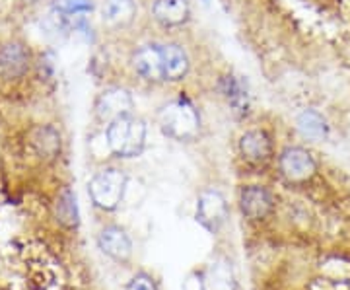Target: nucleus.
Listing matches in <instances>:
<instances>
[{
    "mask_svg": "<svg viewBox=\"0 0 350 290\" xmlns=\"http://www.w3.org/2000/svg\"><path fill=\"white\" fill-rule=\"evenodd\" d=\"M220 94L232 107V111L238 115H245L250 111V88L247 82L241 76L226 75L220 78Z\"/></svg>",
    "mask_w": 350,
    "mask_h": 290,
    "instance_id": "9d476101",
    "label": "nucleus"
},
{
    "mask_svg": "<svg viewBox=\"0 0 350 290\" xmlns=\"http://www.w3.org/2000/svg\"><path fill=\"white\" fill-rule=\"evenodd\" d=\"M27 2H39V0H27Z\"/></svg>",
    "mask_w": 350,
    "mask_h": 290,
    "instance_id": "412c9836",
    "label": "nucleus"
},
{
    "mask_svg": "<svg viewBox=\"0 0 350 290\" xmlns=\"http://www.w3.org/2000/svg\"><path fill=\"white\" fill-rule=\"evenodd\" d=\"M126 187V176L117 168L101 170L90 181V197L103 211H113L119 207Z\"/></svg>",
    "mask_w": 350,
    "mask_h": 290,
    "instance_id": "7ed1b4c3",
    "label": "nucleus"
},
{
    "mask_svg": "<svg viewBox=\"0 0 350 290\" xmlns=\"http://www.w3.org/2000/svg\"><path fill=\"white\" fill-rule=\"evenodd\" d=\"M226 216H228V205L224 197L218 191H204L197 202V220L200 224L211 232H216L224 224Z\"/></svg>",
    "mask_w": 350,
    "mask_h": 290,
    "instance_id": "423d86ee",
    "label": "nucleus"
},
{
    "mask_svg": "<svg viewBox=\"0 0 350 290\" xmlns=\"http://www.w3.org/2000/svg\"><path fill=\"white\" fill-rule=\"evenodd\" d=\"M239 205H241V213L251 218V220H261L265 216L271 215L275 199L269 191L259 185H250L243 187L239 195Z\"/></svg>",
    "mask_w": 350,
    "mask_h": 290,
    "instance_id": "6e6552de",
    "label": "nucleus"
},
{
    "mask_svg": "<svg viewBox=\"0 0 350 290\" xmlns=\"http://www.w3.org/2000/svg\"><path fill=\"white\" fill-rule=\"evenodd\" d=\"M101 16L109 24L125 25L133 22V18L137 16V4L135 0H105Z\"/></svg>",
    "mask_w": 350,
    "mask_h": 290,
    "instance_id": "dca6fc26",
    "label": "nucleus"
},
{
    "mask_svg": "<svg viewBox=\"0 0 350 290\" xmlns=\"http://www.w3.org/2000/svg\"><path fill=\"white\" fill-rule=\"evenodd\" d=\"M152 14L156 22L163 27H177L189 20L191 6L187 0H156L152 6Z\"/></svg>",
    "mask_w": 350,
    "mask_h": 290,
    "instance_id": "4468645a",
    "label": "nucleus"
},
{
    "mask_svg": "<svg viewBox=\"0 0 350 290\" xmlns=\"http://www.w3.org/2000/svg\"><path fill=\"white\" fill-rule=\"evenodd\" d=\"M33 144L38 146L39 154L45 156H55L61 150V137L53 127H39L33 137Z\"/></svg>",
    "mask_w": 350,
    "mask_h": 290,
    "instance_id": "6ab92c4d",
    "label": "nucleus"
},
{
    "mask_svg": "<svg viewBox=\"0 0 350 290\" xmlns=\"http://www.w3.org/2000/svg\"><path fill=\"white\" fill-rule=\"evenodd\" d=\"M133 66L144 80L163 82V53L162 45L150 43L133 55Z\"/></svg>",
    "mask_w": 350,
    "mask_h": 290,
    "instance_id": "0eeeda50",
    "label": "nucleus"
},
{
    "mask_svg": "<svg viewBox=\"0 0 350 290\" xmlns=\"http://www.w3.org/2000/svg\"><path fill=\"white\" fill-rule=\"evenodd\" d=\"M98 243H100L101 252L109 255L115 261H126L131 257V253H133V241L126 236L125 230L117 226L101 230Z\"/></svg>",
    "mask_w": 350,
    "mask_h": 290,
    "instance_id": "f8f14e48",
    "label": "nucleus"
},
{
    "mask_svg": "<svg viewBox=\"0 0 350 290\" xmlns=\"http://www.w3.org/2000/svg\"><path fill=\"white\" fill-rule=\"evenodd\" d=\"M278 166L282 176L292 183H301L315 176L317 162L312 156V152L301 148V146H288L282 150L278 158Z\"/></svg>",
    "mask_w": 350,
    "mask_h": 290,
    "instance_id": "20e7f679",
    "label": "nucleus"
},
{
    "mask_svg": "<svg viewBox=\"0 0 350 290\" xmlns=\"http://www.w3.org/2000/svg\"><path fill=\"white\" fill-rule=\"evenodd\" d=\"M163 53V82H179L187 76L191 68L187 51L175 43L162 45Z\"/></svg>",
    "mask_w": 350,
    "mask_h": 290,
    "instance_id": "ddd939ff",
    "label": "nucleus"
},
{
    "mask_svg": "<svg viewBox=\"0 0 350 290\" xmlns=\"http://www.w3.org/2000/svg\"><path fill=\"white\" fill-rule=\"evenodd\" d=\"M126 290H158V289H156V285H154V280H152L150 277H146V275H137V277L129 282Z\"/></svg>",
    "mask_w": 350,
    "mask_h": 290,
    "instance_id": "aec40b11",
    "label": "nucleus"
},
{
    "mask_svg": "<svg viewBox=\"0 0 350 290\" xmlns=\"http://www.w3.org/2000/svg\"><path fill=\"white\" fill-rule=\"evenodd\" d=\"M239 152L241 156L247 160V162H253V164H262L271 158L273 154V142H271V137L265 133V131H247L241 139H239Z\"/></svg>",
    "mask_w": 350,
    "mask_h": 290,
    "instance_id": "9b49d317",
    "label": "nucleus"
},
{
    "mask_svg": "<svg viewBox=\"0 0 350 290\" xmlns=\"http://www.w3.org/2000/svg\"><path fill=\"white\" fill-rule=\"evenodd\" d=\"M135 107V101L131 92L125 88H107L101 92L96 100V114L103 121H109L121 117V115H129Z\"/></svg>",
    "mask_w": 350,
    "mask_h": 290,
    "instance_id": "39448f33",
    "label": "nucleus"
},
{
    "mask_svg": "<svg viewBox=\"0 0 350 290\" xmlns=\"http://www.w3.org/2000/svg\"><path fill=\"white\" fill-rule=\"evenodd\" d=\"M105 139L109 150L119 158H135L144 150L146 125L135 115H121L107 125Z\"/></svg>",
    "mask_w": 350,
    "mask_h": 290,
    "instance_id": "f257e3e1",
    "label": "nucleus"
},
{
    "mask_svg": "<svg viewBox=\"0 0 350 290\" xmlns=\"http://www.w3.org/2000/svg\"><path fill=\"white\" fill-rule=\"evenodd\" d=\"M298 129L304 137L313 140H323L329 137V125H327V119L319 111L315 109H304L298 115Z\"/></svg>",
    "mask_w": 350,
    "mask_h": 290,
    "instance_id": "f3484780",
    "label": "nucleus"
},
{
    "mask_svg": "<svg viewBox=\"0 0 350 290\" xmlns=\"http://www.w3.org/2000/svg\"><path fill=\"white\" fill-rule=\"evenodd\" d=\"M27 66H29V53L22 43H4L0 47V76L4 80L22 78Z\"/></svg>",
    "mask_w": 350,
    "mask_h": 290,
    "instance_id": "1a4fd4ad",
    "label": "nucleus"
},
{
    "mask_svg": "<svg viewBox=\"0 0 350 290\" xmlns=\"http://www.w3.org/2000/svg\"><path fill=\"white\" fill-rule=\"evenodd\" d=\"M202 287L204 290H236V277L230 263L226 261H214L202 275Z\"/></svg>",
    "mask_w": 350,
    "mask_h": 290,
    "instance_id": "2eb2a0df",
    "label": "nucleus"
},
{
    "mask_svg": "<svg viewBox=\"0 0 350 290\" xmlns=\"http://www.w3.org/2000/svg\"><path fill=\"white\" fill-rule=\"evenodd\" d=\"M57 218L61 224L68 228H75L78 224V205H76V195L70 189H64L63 195L57 202Z\"/></svg>",
    "mask_w": 350,
    "mask_h": 290,
    "instance_id": "a211bd4d",
    "label": "nucleus"
},
{
    "mask_svg": "<svg viewBox=\"0 0 350 290\" xmlns=\"http://www.w3.org/2000/svg\"><path fill=\"white\" fill-rule=\"evenodd\" d=\"M160 127L163 135L175 140H189L199 133L200 117L195 105L185 98L167 103L160 114Z\"/></svg>",
    "mask_w": 350,
    "mask_h": 290,
    "instance_id": "f03ea898",
    "label": "nucleus"
}]
</instances>
